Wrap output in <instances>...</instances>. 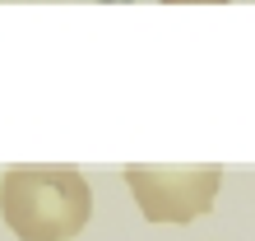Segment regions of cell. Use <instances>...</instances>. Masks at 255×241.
<instances>
[{
    "label": "cell",
    "instance_id": "cell-3",
    "mask_svg": "<svg viewBox=\"0 0 255 241\" xmlns=\"http://www.w3.org/2000/svg\"><path fill=\"white\" fill-rule=\"evenodd\" d=\"M167 5H186V0H167ZM209 5H228V0H209Z\"/></svg>",
    "mask_w": 255,
    "mask_h": 241
},
{
    "label": "cell",
    "instance_id": "cell-1",
    "mask_svg": "<svg viewBox=\"0 0 255 241\" xmlns=\"http://www.w3.org/2000/svg\"><path fill=\"white\" fill-rule=\"evenodd\" d=\"M0 218L19 241H70L93 218L79 167H9L0 176Z\"/></svg>",
    "mask_w": 255,
    "mask_h": 241
},
{
    "label": "cell",
    "instance_id": "cell-2",
    "mask_svg": "<svg viewBox=\"0 0 255 241\" xmlns=\"http://www.w3.org/2000/svg\"><path fill=\"white\" fill-rule=\"evenodd\" d=\"M126 186L148 223H195L218 200L223 167H126Z\"/></svg>",
    "mask_w": 255,
    "mask_h": 241
}]
</instances>
